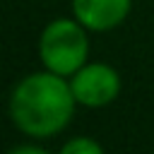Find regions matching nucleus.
<instances>
[{"label": "nucleus", "mask_w": 154, "mask_h": 154, "mask_svg": "<svg viewBox=\"0 0 154 154\" xmlns=\"http://www.w3.org/2000/svg\"><path fill=\"white\" fill-rule=\"evenodd\" d=\"M75 106L70 79L46 67L24 75L10 94V118L31 140H51L63 132L75 116Z\"/></svg>", "instance_id": "1"}, {"label": "nucleus", "mask_w": 154, "mask_h": 154, "mask_svg": "<svg viewBox=\"0 0 154 154\" xmlns=\"http://www.w3.org/2000/svg\"><path fill=\"white\" fill-rule=\"evenodd\" d=\"M87 26L75 17L51 19L38 36V58L46 70L70 77L89 58Z\"/></svg>", "instance_id": "2"}, {"label": "nucleus", "mask_w": 154, "mask_h": 154, "mask_svg": "<svg viewBox=\"0 0 154 154\" xmlns=\"http://www.w3.org/2000/svg\"><path fill=\"white\" fill-rule=\"evenodd\" d=\"M67 79H70V89L77 99V106H84V108H103V106L113 103L120 94V75L108 63L87 60Z\"/></svg>", "instance_id": "3"}, {"label": "nucleus", "mask_w": 154, "mask_h": 154, "mask_svg": "<svg viewBox=\"0 0 154 154\" xmlns=\"http://www.w3.org/2000/svg\"><path fill=\"white\" fill-rule=\"evenodd\" d=\"M132 10V0H72V17L89 31H111L120 26Z\"/></svg>", "instance_id": "4"}, {"label": "nucleus", "mask_w": 154, "mask_h": 154, "mask_svg": "<svg viewBox=\"0 0 154 154\" xmlns=\"http://www.w3.org/2000/svg\"><path fill=\"white\" fill-rule=\"evenodd\" d=\"M60 152H63V154H103V144L96 142V140L89 137V135H79V137L67 140Z\"/></svg>", "instance_id": "5"}, {"label": "nucleus", "mask_w": 154, "mask_h": 154, "mask_svg": "<svg viewBox=\"0 0 154 154\" xmlns=\"http://www.w3.org/2000/svg\"><path fill=\"white\" fill-rule=\"evenodd\" d=\"M10 152L12 154H46L41 144H19V147H12Z\"/></svg>", "instance_id": "6"}]
</instances>
